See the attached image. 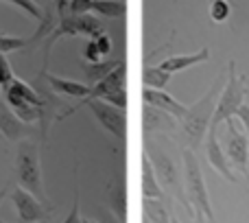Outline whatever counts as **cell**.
Listing matches in <instances>:
<instances>
[{"instance_id": "1", "label": "cell", "mask_w": 249, "mask_h": 223, "mask_svg": "<svg viewBox=\"0 0 249 223\" xmlns=\"http://www.w3.org/2000/svg\"><path fill=\"white\" fill-rule=\"evenodd\" d=\"M144 140V155L149 158L151 167L155 171V177L160 182V188L164 190L168 202H177V206H181V215L195 217V212L190 210L188 199H186L184 190V171H181V153L177 149V142L168 136H151L142 138Z\"/></svg>"}, {"instance_id": "2", "label": "cell", "mask_w": 249, "mask_h": 223, "mask_svg": "<svg viewBox=\"0 0 249 223\" xmlns=\"http://www.w3.org/2000/svg\"><path fill=\"white\" fill-rule=\"evenodd\" d=\"M225 83V73L216 74L214 81L210 83V88L206 90V94L201 99H197L195 103L186 105V114L184 118H179V133H177V142H179V149H190L197 151L199 147L206 140V133L212 125V116L216 110V101L219 94L223 90Z\"/></svg>"}, {"instance_id": "3", "label": "cell", "mask_w": 249, "mask_h": 223, "mask_svg": "<svg viewBox=\"0 0 249 223\" xmlns=\"http://www.w3.org/2000/svg\"><path fill=\"white\" fill-rule=\"evenodd\" d=\"M181 153V171H184V190L186 199H188L190 210L195 212V217H201L208 223H216L214 210L210 204V195H208L206 177H203V168L199 162L197 153L190 149H179Z\"/></svg>"}, {"instance_id": "4", "label": "cell", "mask_w": 249, "mask_h": 223, "mask_svg": "<svg viewBox=\"0 0 249 223\" xmlns=\"http://www.w3.org/2000/svg\"><path fill=\"white\" fill-rule=\"evenodd\" d=\"M39 138H26L20 140L16 147V175L20 188L29 190L33 197H37L42 204H48V195L42 180V162H39Z\"/></svg>"}, {"instance_id": "5", "label": "cell", "mask_w": 249, "mask_h": 223, "mask_svg": "<svg viewBox=\"0 0 249 223\" xmlns=\"http://www.w3.org/2000/svg\"><path fill=\"white\" fill-rule=\"evenodd\" d=\"M245 81H247L245 74L236 73V61L230 59L228 70H225L223 90H221V94H219L214 116H212V125H214L216 129H219L225 120L234 118V116L238 114V110L245 105V99H247V83Z\"/></svg>"}, {"instance_id": "6", "label": "cell", "mask_w": 249, "mask_h": 223, "mask_svg": "<svg viewBox=\"0 0 249 223\" xmlns=\"http://www.w3.org/2000/svg\"><path fill=\"white\" fill-rule=\"evenodd\" d=\"M83 105L90 108V112L94 114V118L99 120L101 127H103L107 133H112L114 140L123 147L124 145V133H127V116H124V110H118V108H114V105L105 103V101L94 99V101H81V103L74 105V108H68L66 116L74 114V112H77L79 108H83Z\"/></svg>"}, {"instance_id": "7", "label": "cell", "mask_w": 249, "mask_h": 223, "mask_svg": "<svg viewBox=\"0 0 249 223\" xmlns=\"http://www.w3.org/2000/svg\"><path fill=\"white\" fill-rule=\"evenodd\" d=\"M225 133L221 138V147H223V153L228 158L230 167L238 168L243 175L249 180V138L245 131H241L234 118L225 120Z\"/></svg>"}, {"instance_id": "8", "label": "cell", "mask_w": 249, "mask_h": 223, "mask_svg": "<svg viewBox=\"0 0 249 223\" xmlns=\"http://www.w3.org/2000/svg\"><path fill=\"white\" fill-rule=\"evenodd\" d=\"M11 202L20 223H42L51 219V215L55 212V208H48L46 204H42L37 197H33L29 190L20 188V186H16V190L11 193Z\"/></svg>"}, {"instance_id": "9", "label": "cell", "mask_w": 249, "mask_h": 223, "mask_svg": "<svg viewBox=\"0 0 249 223\" xmlns=\"http://www.w3.org/2000/svg\"><path fill=\"white\" fill-rule=\"evenodd\" d=\"M177 133H179V123L173 118L171 114L151 108V105H142V138L151 136H168L177 142Z\"/></svg>"}, {"instance_id": "10", "label": "cell", "mask_w": 249, "mask_h": 223, "mask_svg": "<svg viewBox=\"0 0 249 223\" xmlns=\"http://www.w3.org/2000/svg\"><path fill=\"white\" fill-rule=\"evenodd\" d=\"M37 133H39V127L26 125L24 120L18 118L16 112L9 108L4 96L0 94V136H2V140L20 142V140H26V138H37ZM39 138H42V133H39Z\"/></svg>"}, {"instance_id": "11", "label": "cell", "mask_w": 249, "mask_h": 223, "mask_svg": "<svg viewBox=\"0 0 249 223\" xmlns=\"http://www.w3.org/2000/svg\"><path fill=\"white\" fill-rule=\"evenodd\" d=\"M216 133H219V129H216L214 125H210V129H208V133H206V140H203L206 158H208V162L212 164V168H214L223 180H228L230 184H236L238 177H236V173L232 171V167H230V162H228V158H225L223 147H221Z\"/></svg>"}, {"instance_id": "12", "label": "cell", "mask_w": 249, "mask_h": 223, "mask_svg": "<svg viewBox=\"0 0 249 223\" xmlns=\"http://www.w3.org/2000/svg\"><path fill=\"white\" fill-rule=\"evenodd\" d=\"M37 79H42L48 88H51L55 94L68 96V99H86L90 94V86L83 81H74V79H64L57 77V74L48 73V70H39Z\"/></svg>"}, {"instance_id": "13", "label": "cell", "mask_w": 249, "mask_h": 223, "mask_svg": "<svg viewBox=\"0 0 249 223\" xmlns=\"http://www.w3.org/2000/svg\"><path fill=\"white\" fill-rule=\"evenodd\" d=\"M124 79H127V66H124V61H121L107 77H103L99 83H94V86L90 88V94L81 101H94V99L101 101V99H105V96L114 94V92L127 90V88H124Z\"/></svg>"}, {"instance_id": "14", "label": "cell", "mask_w": 249, "mask_h": 223, "mask_svg": "<svg viewBox=\"0 0 249 223\" xmlns=\"http://www.w3.org/2000/svg\"><path fill=\"white\" fill-rule=\"evenodd\" d=\"M142 101L144 105H151V108H158L166 114H171L173 118H184L186 114V105L179 103L175 96H171L164 90H151V88H142Z\"/></svg>"}, {"instance_id": "15", "label": "cell", "mask_w": 249, "mask_h": 223, "mask_svg": "<svg viewBox=\"0 0 249 223\" xmlns=\"http://www.w3.org/2000/svg\"><path fill=\"white\" fill-rule=\"evenodd\" d=\"M210 59V48L203 46L199 48L197 53H188V55H173V57H166L164 61H160V68L168 74H175V73H181V70H188L197 64H206Z\"/></svg>"}, {"instance_id": "16", "label": "cell", "mask_w": 249, "mask_h": 223, "mask_svg": "<svg viewBox=\"0 0 249 223\" xmlns=\"http://www.w3.org/2000/svg\"><path fill=\"white\" fill-rule=\"evenodd\" d=\"M107 202H109V212H112L121 223L127 221V188H124L123 175H118L114 182H109Z\"/></svg>"}, {"instance_id": "17", "label": "cell", "mask_w": 249, "mask_h": 223, "mask_svg": "<svg viewBox=\"0 0 249 223\" xmlns=\"http://www.w3.org/2000/svg\"><path fill=\"white\" fill-rule=\"evenodd\" d=\"M142 182H140V190H142V199H158V202H168L166 195H164V190L160 188V182L158 177H155V171L153 167H151L149 158H146L144 153H142Z\"/></svg>"}, {"instance_id": "18", "label": "cell", "mask_w": 249, "mask_h": 223, "mask_svg": "<svg viewBox=\"0 0 249 223\" xmlns=\"http://www.w3.org/2000/svg\"><path fill=\"white\" fill-rule=\"evenodd\" d=\"M121 61L123 59H103V61H99V64H86V61H83L81 70H83V74H86V83L92 88L94 83H99L103 77H107V74L112 73Z\"/></svg>"}, {"instance_id": "19", "label": "cell", "mask_w": 249, "mask_h": 223, "mask_svg": "<svg viewBox=\"0 0 249 223\" xmlns=\"http://www.w3.org/2000/svg\"><path fill=\"white\" fill-rule=\"evenodd\" d=\"M171 79L173 74L164 73L160 66H144L142 68V83H144V88H151V90H164Z\"/></svg>"}, {"instance_id": "20", "label": "cell", "mask_w": 249, "mask_h": 223, "mask_svg": "<svg viewBox=\"0 0 249 223\" xmlns=\"http://www.w3.org/2000/svg\"><path fill=\"white\" fill-rule=\"evenodd\" d=\"M92 11L103 18H123L124 16V2L123 0H92Z\"/></svg>"}, {"instance_id": "21", "label": "cell", "mask_w": 249, "mask_h": 223, "mask_svg": "<svg viewBox=\"0 0 249 223\" xmlns=\"http://www.w3.org/2000/svg\"><path fill=\"white\" fill-rule=\"evenodd\" d=\"M77 31H79V35H86V37L94 39L96 35H101L105 29L99 18L92 16V13H86V16H77Z\"/></svg>"}, {"instance_id": "22", "label": "cell", "mask_w": 249, "mask_h": 223, "mask_svg": "<svg viewBox=\"0 0 249 223\" xmlns=\"http://www.w3.org/2000/svg\"><path fill=\"white\" fill-rule=\"evenodd\" d=\"M208 13H210V20L216 22V24L228 22L230 16H232V0H214V2H210Z\"/></svg>"}, {"instance_id": "23", "label": "cell", "mask_w": 249, "mask_h": 223, "mask_svg": "<svg viewBox=\"0 0 249 223\" xmlns=\"http://www.w3.org/2000/svg\"><path fill=\"white\" fill-rule=\"evenodd\" d=\"M24 53L26 51V39L24 37H16V35H4L0 33V53L7 55V53Z\"/></svg>"}, {"instance_id": "24", "label": "cell", "mask_w": 249, "mask_h": 223, "mask_svg": "<svg viewBox=\"0 0 249 223\" xmlns=\"http://www.w3.org/2000/svg\"><path fill=\"white\" fill-rule=\"evenodd\" d=\"M4 2H9V4H13V7H18V9H22L24 13H29L31 18H35V20H42V16H44V9L39 7L35 0H4Z\"/></svg>"}, {"instance_id": "25", "label": "cell", "mask_w": 249, "mask_h": 223, "mask_svg": "<svg viewBox=\"0 0 249 223\" xmlns=\"http://www.w3.org/2000/svg\"><path fill=\"white\" fill-rule=\"evenodd\" d=\"M61 223H83L81 217V193H79V184L74 186V199H72V208H70L68 217Z\"/></svg>"}, {"instance_id": "26", "label": "cell", "mask_w": 249, "mask_h": 223, "mask_svg": "<svg viewBox=\"0 0 249 223\" xmlns=\"http://www.w3.org/2000/svg\"><path fill=\"white\" fill-rule=\"evenodd\" d=\"M13 77H16V74H13L7 55H2V53H0V90H4V88L13 81Z\"/></svg>"}, {"instance_id": "27", "label": "cell", "mask_w": 249, "mask_h": 223, "mask_svg": "<svg viewBox=\"0 0 249 223\" xmlns=\"http://www.w3.org/2000/svg\"><path fill=\"white\" fill-rule=\"evenodd\" d=\"M68 13L70 16H86V13H92V0H68Z\"/></svg>"}, {"instance_id": "28", "label": "cell", "mask_w": 249, "mask_h": 223, "mask_svg": "<svg viewBox=\"0 0 249 223\" xmlns=\"http://www.w3.org/2000/svg\"><path fill=\"white\" fill-rule=\"evenodd\" d=\"M94 44H96V48H99V53H101V57H107L109 53H112V48H114V42H112V37H109V33H101V35H96L94 37Z\"/></svg>"}, {"instance_id": "29", "label": "cell", "mask_w": 249, "mask_h": 223, "mask_svg": "<svg viewBox=\"0 0 249 223\" xmlns=\"http://www.w3.org/2000/svg\"><path fill=\"white\" fill-rule=\"evenodd\" d=\"M83 61H86V64H99V61H103V57H101L94 39H88L86 48H83Z\"/></svg>"}, {"instance_id": "30", "label": "cell", "mask_w": 249, "mask_h": 223, "mask_svg": "<svg viewBox=\"0 0 249 223\" xmlns=\"http://www.w3.org/2000/svg\"><path fill=\"white\" fill-rule=\"evenodd\" d=\"M101 101H105V103L114 105V108H118V110H124V108H127V90L114 92V94L105 96V99H101Z\"/></svg>"}, {"instance_id": "31", "label": "cell", "mask_w": 249, "mask_h": 223, "mask_svg": "<svg viewBox=\"0 0 249 223\" xmlns=\"http://www.w3.org/2000/svg\"><path fill=\"white\" fill-rule=\"evenodd\" d=\"M236 116H238V120L243 123V127H245V133H247V138H249V105L247 103L243 105V108L238 110Z\"/></svg>"}, {"instance_id": "32", "label": "cell", "mask_w": 249, "mask_h": 223, "mask_svg": "<svg viewBox=\"0 0 249 223\" xmlns=\"http://www.w3.org/2000/svg\"><path fill=\"white\" fill-rule=\"evenodd\" d=\"M99 223H121V221H118L109 210H103V212H101V221Z\"/></svg>"}, {"instance_id": "33", "label": "cell", "mask_w": 249, "mask_h": 223, "mask_svg": "<svg viewBox=\"0 0 249 223\" xmlns=\"http://www.w3.org/2000/svg\"><path fill=\"white\" fill-rule=\"evenodd\" d=\"M179 221L181 223H208L206 219H201V217H188V215H181Z\"/></svg>"}, {"instance_id": "34", "label": "cell", "mask_w": 249, "mask_h": 223, "mask_svg": "<svg viewBox=\"0 0 249 223\" xmlns=\"http://www.w3.org/2000/svg\"><path fill=\"white\" fill-rule=\"evenodd\" d=\"M7 193H9V184L0 188V206H2V202H4V197H7Z\"/></svg>"}, {"instance_id": "35", "label": "cell", "mask_w": 249, "mask_h": 223, "mask_svg": "<svg viewBox=\"0 0 249 223\" xmlns=\"http://www.w3.org/2000/svg\"><path fill=\"white\" fill-rule=\"evenodd\" d=\"M171 223H181V221H179V217H177V215H173L171 217Z\"/></svg>"}, {"instance_id": "36", "label": "cell", "mask_w": 249, "mask_h": 223, "mask_svg": "<svg viewBox=\"0 0 249 223\" xmlns=\"http://www.w3.org/2000/svg\"><path fill=\"white\" fill-rule=\"evenodd\" d=\"M83 223H99V221H94V219H83Z\"/></svg>"}, {"instance_id": "37", "label": "cell", "mask_w": 249, "mask_h": 223, "mask_svg": "<svg viewBox=\"0 0 249 223\" xmlns=\"http://www.w3.org/2000/svg\"><path fill=\"white\" fill-rule=\"evenodd\" d=\"M208 2H214V0H208Z\"/></svg>"}, {"instance_id": "38", "label": "cell", "mask_w": 249, "mask_h": 223, "mask_svg": "<svg viewBox=\"0 0 249 223\" xmlns=\"http://www.w3.org/2000/svg\"><path fill=\"white\" fill-rule=\"evenodd\" d=\"M0 2H4V0H0Z\"/></svg>"}, {"instance_id": "39", "label": "cell", "mask_w": 249, "mask_h": 223, "mask_svg": "<svg viewBox=\"0 0 249 223\" xmlns=\"http://www.w3.org/2000/svg\"><path fill=\"white\" fill-rule=\"evenodd\" d=\"M0 140H2V136H0Z\"/></svg>"}, {"instance_id": "40", "label": "cell", "mask_w": 249, "mask_h": 223, "mask_svg": "<svg viewBox=\"0 0 249 223\" xmlns=\"http://www.w3.org/2000/svg\"><path fill=\"white\" fill-rule=\"evenodd\" d=\"M142 223H146V221H142Z\"/></svg>"}, {"instance_id": "41", "label": "cell", "mask_w": 249, "mask_h": 223, "mask_svg": "<svg viewBox=\"0 0 249 223\" xmlns=\"http://www.w3.org/2000/svg\"><path fill=\"white\" fill-rule=\"evenodd\" d=\"M0 223H4V221H0Z\"/></svg>"}, {"instance_id": "42", "label": "cell", "mask_w": 249, "mask_h": 223, "mask_svg": "<svg viewBox=\"0 0 249 223\" xmlns=\"http://www.w3.org/2000/svg\"><path fill=\"white\" fill-rule=\"evenodd\" d=\"M216 223H219V221H216Z\"/></svg>"}]
</instances>
